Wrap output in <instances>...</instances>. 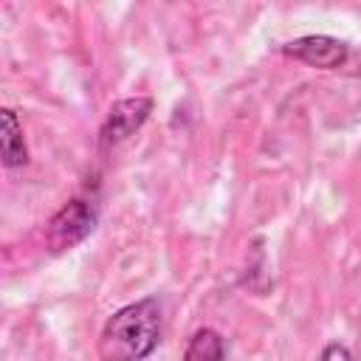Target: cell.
<instances>
[{"label":"cell","mask_w":361,"mask_h":361,"mask_svg":"<svg viewBox=\"0 0 361 361\" xmlns=\"http://www.w3.org/2000/svg\"><path fill=\"white\" fill-rule=\"evenodd\" d=\"M152 110H155L152 96H124V99L113 102L107 110V118L99 127V149L110 152L118 144H124L127 138H133L149 121Z\"/></svg>","instance_id":"3"},{"label":"cell","mask_w":361,"mask_h":361,"mask_svg":"<svg viewBox=\"0 0 361 361\" xmlns=\"http://www.w3.org/2000/svg\"><path fill=\"white\" fill-rule=\"evenodd\" d=\"M0 155L6 169H20L28 164V144L23 133V121L11 107L0 110Z\"/></svg>","instance_id":"5"},{"label":"cell","mask_w":361,"mask_h":361,"mask_svg":"<svg viewBox=\"0 0 361 361\" xmlns=\"http://www.w3.org/2000/svg\"><path fill=\"white\" fill-rule=\"evenodd\" d=\"M279 54L288 59H296L307 68L319 71H338L350 59V42L338 39L333 34H302L279 45Z\"/></svg>","instance_id":"4"},{"label":"cell","mask_w":361,"mask_h":361,"mask_svg":"<svg viewBox=\"0 0 361 361\" xmlns=\"http://www.w3.org/2000/svg\"><path fill=\"white\" fill-rule=\"evenodd\" d=\"M99 223V195L96 186L65 200L45 223V248L51 254H62L85 243Z\"/></svg>","instance_id":"2"},{"label":"cell","mask_w":361,"mask_h":361,"mask_svg":"<svg viewBox=\"0 0 361 361\" xmlns=\"http://www.w3.org/2000/svg\"><path fill=\"white\" fill-rule=\"evenodd\" d=\"M319 361H355V355L344 341H327L319 353Z\"/></svg>","instance_id":"7"},{"label":"cell","mask_w":361,"mask_h":361,"mask_svg":"<svg viewBox=\"0 0 361 361\" xmlns=\"http://www.w3.org/2000/svg\"><path fill=\"white\" fill-rule=\"evenodd\" d=\"M180 361H226V338L214 327H197L183 350Z\"/></svg>","instance_id":"6"},{"label":"cell","mask_w":361,"mask_h":361,"mask_svg":"<svg viewBox=\"0 0 361 361\" xmlns=\"http://www.w3.org/2000/svg\"><path fill=\"white\" fill-rule=\"evenodd\" d=\"M161 336L164 305L158 296H144L107 316L96 350L102 361H144L158 350Z\"/></svg>","instance_id":"1"}]
</instances>
